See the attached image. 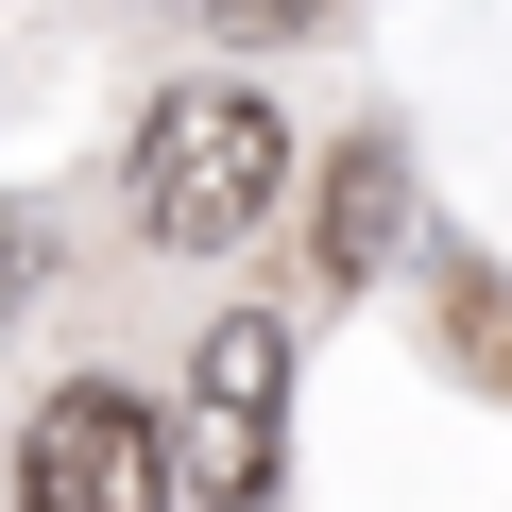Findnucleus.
Wrapping results in <instances>:
<instances>
[{"label": "nucleus", "instance_id": "f257e3e1", "mask_svg": "<svg viewBox=\"0 0 512 512\" xmlns=\"http://www.w3.org/2000/svg\"><path fill=\"white\" fill-rule=\"evenodd\" d=\"M274 188H291V120L256 103V86H171V103L137 120V222H154L171 256H222Z\"/></svg>", "mask_w": 512, "mask_h": 512}, {"label": "nucleus", "instance_id": "f03ea898", "mask_svg": "<svg viewBox=\"0 0 512 512\" xmlns=\"http://www.w3.org/2000/svg\"><path fill=\"white\" fill-rule=\"evenodd\" d=\"M274 427H291V325L274 308H222L205 342H188V495L205 512H256L274 495Z\"/></svg>", "mask_w": 512, "mask_h": 512}, {"label": "nucleus", "instance_id": "7ed1b4c3", "mask_svg": "<svg viewBox=\"0 0 512 512\" xmlns=\"http://www.w3.org/2000/svg\"><path fill=\"white\" fill-rule=\"evenodd\" d=\"M171 427L120 393V376H69L52 410H35V444H18V512H171Z\"/></svg>", "mask_w": 512, "mask_h": 512}, {"label": "nucleus", "instance_id": "20e7f679", "mask_svg": "<svg viewBox=\"0 0 512 512\" xmlns=\"http://www.w3.org/2000/svg\"><path fill=\"white\" fill-rule=\"evenodd\" d=\"M393 222H410V154H393V137H359V154L325 171V274H342V291L393 256Z\"/></svg>", "mask_w": 512, "mask_h": 512}, {"label": "nucleus", "instance_id": "39448f33", "mask_svg": "<svg viewBox=\"0 0 512 512\" xmlns=\"http://www.w3.org/2000/svg\"><path fill=\"white\" fill-rule=\"evenodd\" d=\"M325 0H205V35H239V52H274V35H308Z\"/></svg>", "mask_w": 512, "mask_h": 512}, {"label": "nucleus", "instance_id": "423d86ee", "mask_svg": "<svg viewBox=\"0 0 512 512\" xmlns=\"http://www.w3.org/2000/svg\"><path fill=\"white\" fill-rule=\"evenodd\" d=\"M35 274H52V222H35V205H0V308H35Z\"/></svg>", "mask_w": 512, "mask_h": 512}]
</instances>
